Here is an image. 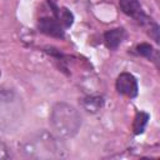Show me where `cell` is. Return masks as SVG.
Here are the masks:
<instances>
[{
  "label": "cell",
  "instance_id": "cell-1",
  "mask_svg": "<svg viewBox=\"0 0 160 160\" xmlns=\"http://www.w3.org/2000/svg\"><path fill=\"white\" fill-rule=\"evenodd\" d=\"M50 125L58 136L74 138L81 128V116L70 104L56 102L50 111Z\"/></svg>",
  "mask_w": 160,
  "mask_h": 160
},
{
  "label": "cell",
  "instance_id": "cell-2",
  "mask_svg": "<svg viewBox=\"0 0 160 160\" xmlns=\"http://www.w3.org/2000/svg\"><path fill=\"white\" fill-rule=\"evenodd\" d=\"M22 152L29 158L48 159L61 156L58 141L46 131L38 132L26 140L22 145Z\"/></svg>",
  "mask_w": 160,
  "mask_h": 160
},
{
  "label": "cell",
  "instance_id": "cell-3",
  "mask_svg": "<svg viewBox=\"0 0 160 160\" xmlns=\"http://www.w3.org/2000/svg\"><path fill=\"white\" fill-rule=\"evenodd\" d=\"M115 86L119 94L125 95L128 98H135L139 91L138 81L135 76L130 72H121L116 79Z\"/></svg>",
  "mask_w": 160,
  "mask_h": 160
},
{
  "label": "cell",
  "instance_id": "cell-4",
  "mask_svg": "<svg viewBox=\"0 0 160 160\" xmlns=\"http://www.w3.org/2000/svg\"><path fill=\"white\" fill-rule=\"evenodd\" d=\"M38 28L42 34L48 36L58 38V39L64 38V30L61 24L52 18H41L38 22Z\"/></svg>",
  "mask_w": 160,
  "mask_h": 160
},
{
  "label": "cell",
  "instance_id": "cell-5",
  "mask_svg": "<svg viewBox=\"0 0 160 160\" xmlns=\"http://www.w3.org/2000/svg\"><path fill=\"white\" fill-rule=\"evenodd\" d=\"M119 6L124 14L134 18L139 22L146 20V15L142 11V8L138 0H119Z\"/></svg>",
  "mask_w": 160,
  "mask_h": 160
},
{
  "label": "cell",
  "instance_id": "cell-6",
  "mask_svg": "<svg viewBox=\"0 0 160 160\" xmlns=\"http://www.w3.org/2000/svg\"><path fill=\"white\" fill-rule=\"evenodd\" d=\"M124 38H125V30H124L122 28L111 29V30H109V31H106V32L104 34L105 45H106L109 49H111V50L116 49V48L121 44V41L124 40Z\"/></svg>",
  "mask_w": 160,
  "mask_h": 160
},
{
  "label": "cell",
  "instance_id": "cell-7",
  "mask_svg": "<svg viewBox=\"0 0 160 160\" xmlns=\"http://www.w3.org/2000/svg\"><path fill=\"white\" fill-rule=\"evenodd\" d=\"M149 119H150V115L148 112H144V111H139L135 118H134V122H132V130H134V134L135 135H139V134H142L148 122H149Z\"/></svg>",
  "mask_w": 160,
  "mask_h": 160
},
{
  "label": "cell",
  "instance_id": "cell-8",
  "mask_svg": "<svg viewBox=\"0 0 160 160\" xmlns=\"http://www.w3.org/2000/svg\"><path fill=\"white\" fill-rule=\"evenodd\" d=\"M102 104H104V100L101 96H89L82 100V106L89 112H96L98 110H100Z\"/></svg>",
  "mask_w": 160,
  "mask_h": 160
},
{
  "label": "cell",
  "instance_id": "cell-9",
  "mask_svg": "<svg viewBox=\"0 0 160 160\" xmlns=\"http://www.w3.org/2000/svg\"><path fill=\"white\" fill-rule=\"evenodd\" d=\"M58 16H59V22L61 24L62 28H70L74 22V15L70 10H68L66 8H61L58 11Z\"/></svg>",
  "mask_w": 160,
  "mask_h": 160
},
{
  "label": "cell",
  "instance_id": "cell-10",
  "mask_svg": "<svg viewBox=\"0 0 160 160\" xmlns=\"http://www.w3.org/2000/svg\"><path fill=\"white\" fill-rule=\"evenodd\" d=\"M136 51H138V54H140L141 56L150 58V56L152 55V52H154V48H152L150 44H148V42H142V44H140V45L136 46Z\"/></svg>",
  "mask_w": 160,
  "mask_h": 160
},
{
  "label": "cell",
  "instance_id": "cell-11",
  "mask_svg": "<svg viewBox=\"0 0 160 160\" xmlns=\"http://www.w3.org/2000/svg\"><path fill=\"white\" fill-rule=\"evenodd\" d=\"M10 158V152H9V149L6 148V145L4 142L0 141V160H4V159H9Z\"/></svg>",
  "mask_w": 160,
  "mask_h": 160
}]
</instances>
